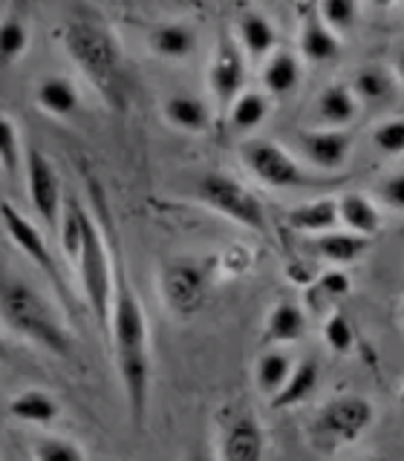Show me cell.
Masks as SVG:
<instances>
[{
  "instance_id": "obj_22",
  "label": "cell",
  "mask_w": 404,
  "mask_h": 461,
  "mask_svg": "<svg viewBox=\"0 0 404 461\" xmlns=\"http://www.w3.org/2000/svg\"><path fill=\"white\" fill-rule=\"evenodd\" d=\"M396 76L390 72L387 67H379V64H370V67H361L355 72V78L350 84V90L355 95L358 104H384L396 95Z\"/></svg>"
},
{
  "instance_id": "obj_14",
  "label": "cell",
  "mask_w": 404,
  "mask_h": 461,
  "mask_svg": "<svg viewBox=\"0 0 404 461\" xmlns=\"http://www.w3.org/2000/svg\"><path fill=\"white\" fill-rule=\"evenodd\" d=\"M298 21H300L298 47H300V55L307 58V61L324 64V61H332V58H338L341 38L321 21V14H317V4L298 6Z\"/></svg>"
},
{
  "instance_id": "obj_42",
  "label": "cell",
  "mask_w": 404,
  "mask_h": 461,
  "mask_svg": "<svg viewBox=\"0 0 404 461\" xmlns=\"http://www.w3.org/2000/svg\"><path fill=\"white\" fill-rule=\"evenodd\" d=\"M399 401H401V407H404V384H401V393H399Z\"/></svg>"
},
{
  "instance_id": "obj_44",
  "label": "cell",
  "mask_w": 404,
  "mask_h": 461,
  "mask_svg": "<svg viewBox=\"0 0 404 461\" xmlns=\"http://www.w3.org/2000/svg\"><path fill=\"white\" fill-rule=\"evenodd\" d=\"M361 461H381V458H361Z\"/></svg>"
},
{
  "instance_id": "obj_7",
  "label": "cell",
  "mask_w": 404,
  "mask_h": 461,
  "mask_svg": "<svg viewBox=\"0 0 404 461\" xmlns=\"http://www.w3.org/2000/svg\"><path fill=\"white\" fill-rule=\"evenodd\" d=\"M197 196L202 205H208L214 213L225 216L231 222L257 230V234H266L269 230L266 208L260 205V199L237 179L225 176V173H206L197 182Z\"/></svg>"
},
{
  "instance_id": "obj_38",
  "label": "cell",
  "mask_w": 404,
  "mask_h": 461,
  "mask_svg": "<svg viewBox=\"0 0 404 461\" xmlns=\"http://www.w3.org/2000/svg\"><path fill=\"white\" fill-rule=\"evenodd\" d=\"M315 285L321 288L324 297H329V300H338L344 294H350V288H353L350 280H346V274H341V271H326V274H321Z\"/></svg>"
},
{
  "instance_id": "obj_34",
  "label": "cell",
  "mask_w": 404,
  "mask_h": 461,
  "mask_svg": "<svg viewBox=\"0 0 404 461\" xmlns=\"http://www.w3.org/2000/svg\"><path fill=\"white\" fill-rule=\"evenodd\" d=\"M324 340L335 355H350L355 346V331L350 317H346L341 309H332L324 321Z\"/></svg>"
},
{
  "instance_id": "obj_35",
  "label": "cell",
  "mask_w": 404,
  "mask_h": 461,
  "mask_svg": "<svg viewBox=\"0 0 404 461\" xmlns=\"http://www.w3.org/2000/svg\"><path fill=\"white\" fill-rule=\"evenodd\" d=\"M21 162H23V153H21L18 127H14V122L6 119V115H0V167H4V173H9V176H18Z\"/></svg>"
},
{
  "instance_id": "obj_25",
  "label": "cell",
  "mask_w": 404,
  "mask_h": 461,
  "mask_svg": "<svg viewBox=\"0 0 404 461\" xmlns=\"http://www.w3.org/2000/svg\"><path fill=\"white\" fill-rule=\"evenodd\" d=\"M358 110L361 104L346 84H329L326 90L317 95V115H321V122L329 130H344L350 122H355Z\"/></svg>"
},
{
  "instance_id": "obj_39",
  "label": "cell",
  "mask_w": 404,
  "mask_h": 461,
  "mask_svg": "<svg viewBox=\"0 0 404 461\" xmlns=\"http://www.w3.org/2000/svg\"><path fill=\"white\" fill-rule=\"evenodd\" d=\"M185 461H220V458H216V453H214V450H208L206 444H197L194 450L185 456Z\"/></svg>"
},
{
  "instance_id": "obj_26",
  "label": "cell",
  "mask_w": 404,
  "mask_h": 461,
  "mask_svg": "<svg viewBox=\"0 0 404 461\" xmlns=\"http://www.w3.org/2000/svg\"><path fill=\"white\" fill-rule=\"evenodd\" d=\"M35 104L43 113L55 115V119H69V115L78 113V90L69 78L61 76L43 78L35 90Z\"/></svg>"
},
{
  "instance_id": "obj_15",
  "label": "cell",
  "mask_w": 404,
  "mask_h": 461,
  "mask_svg": "<svg viewBox=\"0 0 404 461\" xmlns=\"http://www.w3.org/2000/svg\"><path fill=\"white\" fill-rule=\"evenodd\" d=\"M237 47L252 61H263V58L278 52V32L263 12L245 9L237 18Z\"/></svg>"
},
{
  "instance_id": "obj_9",
  "label": "cell",
  "mask_w": 404,
  "mask_h": 461,
  "mask_svg": "<svg viewBox=\"0 0 404 461\" xmlns=\"http://www.w3.org/2000/svg\"><path fill=\"white\" fill-rule=\"evenodd\" d=\"M0 220H4V228H6L9 240L29 257V263H35V268H41L43 274H47V280L52 283V292L58 294V300H61L64 306L76 309V306H72L69 285L64 280L61 268H58L55 254L50 251L47 240H43V234H41V228L32 220H29L23 211L14 208L12 202H0Z\"/></svg>"
},
{
  "instance_id": "obj_30",
  "label": "cell",
  "mask_w": 404,
  "mask_h": 461,
  "mask_svg": "<svg viewBox=\"0 0 404 461\" xmlns=\"http://www.w3.org/2000/svg\"><path fill=\"white\" fill-rule=\"evenodd\" d=\"M266 115H269L266 93H254V90L245 93L243 90L228 110V122L234 124V130H240V133H252V130H257L266 122Z\"/></svg>"
},
{
  "instance_id": "obj_37",
  "label": "cell",
  "mask_w": 404,
  "mask_h": 461,
  "mask_svg": "<svg viewBox=\"0 0 404 461\" xmlns=\"http://www.w3.org/2000/svg\"><path fill=\"white\" fill-rule=\"evenodd\" d=\"M379 196L387 208L393 211H401L404 213V173H393V176H387L379 187Z\"/></svg>"
},
{
  "instance_id": "obj_28",
  "label": "cell",
  "mask_w": 404,
  "mask_h": 461,
  "mask_svg": "<svg viewBox=\"0 0 404 461\" xmlns=\"http://www.w3.org/2000/svg\"><path fill=\"white\" fill-rule=\"evenodd\" d=\"M292 369H295V364H292V357H289V352L266 349L254 364V384L266 398H271L286 384V378L292 375Z\"/></svg>"
},
{
  "instance_id": "obj_4",
  "label": "cell",
  "mask_w": 404,
  "mask_h": 461,
  "mask_svg": "<svg viewBox=\"0 0 404 461\" xmlns=\"http://www.w3.org/2000/svg\"><path fill=\"white\" fill-rule=\"evenodd\" d=\"M76 268H78V283L87 300V309H90L101 338L107 340L113 288H115V257L110 254L105 230H101L98 220L90 211H87V220H84V240H81Z\"/></svg>"
},
{
  "instance_id": "obj_2",
  "label": "cell",
  "mask_w": 404,
  "mask_h": 461,
  "mask_svg": "<svg viewBox=\"0 0 404 461\" xmlns=\"http://www.w3.org/2000/svg\"><path fill=\"white\" fill-rule=\"evenodd\" d=\"M64 50L72 58L84 78L90 81L107 107L124 110L127 104V81H124V55L107 23L101 21H69L64 26Z\"/></svg>"
},
{
  "instance_id": "obj_3",
  "label": "cell",
  "mask_w": 404,
  "mask_h": 461,
  "mask_svg": "<svg viewBox=\"0 0 404 461\" xmlns=\"http://www.w3.org/2000/svg\"><path fill=\"white\" fill-rule=\"evenodd\" d=\"M0 317L12 331H18L38 349L64 360L76 357V340H72L69 329L55 314V309L32 285L6 277L4 271H0Z\"/></svg>"
},
{
  "instance_id": "obj_43",
  "label": "cell",
  "mask_w": 404,
  "mask_h": 461,
  "mask_svg": "<svg viewBox=\"0 0 404 461\" xmlns=\"http://www.w3.org/2000/svg\"><path fill=\"white\" fill-rule=\"evenodd\" d=\"M399 317H401V323H404V303H401V306H399Z\"/></svg>"
},
{
  "instance_id": "obj_18",
  "label": "cell",
  "mask_w": 404,
  "mask_h": 461,
  "mask_svg": "<svg viewBox=\"0 0 404 461\" xmlns=\"http://www.w3.org/2000/svg\"><path fill=\"white\" fill-rule=\"evenodd\" d=\"M148 47L153 50V55L165 58V61H182V58L194 52L197 32H194V26H188L182 21H168L151 29Z\"/></svg>"
},
{
  "instance_id": "obj_19",
  "label": "cell",
  "mask_w": 404,
  "mask_h": 461,
  "mask_svg": "<svg viewBox=\"0 0 404 461\" xmlns=\"http://www.w3.org/2000/svg\"><path fill=\"white\" fill-rule=\"evenodd\" d=\"M286 222L292 230H303V234H317V237L326 234V230H335L338 199L324 196V199L303 202V205H298L286 213Z\"/></svg>"
},
{
  "instance_id": "obj_23",
  "label": "cell",
  "mask_w": 404,
  "mask_h": 461,
  "mask_svg": "<svg viewBox=\"0 0 404 461\" xmlns=\"http://www.w3.org/2000/svg\"><path fill=\"white\" fill-rule=\"evenodd\" d=\"M165 119L168 124H173L177 130H182V133H206V130L211 127V110L202 98L197 95H170L165 101Z\"/></svg>"
},
{
  "instance_id": "obj_12",
  "label": "cell",
  "mask_w": 404,
  "mask_h": 461,
  "mask_svg": "<svg viewBox=\"0 0 404 461\" xmlns=\"http://www.w3.org/2000/svg\"><path fill=\"white\" fill-rule=\"evenodd\" d=\"M266 432L257 415L245 407H231L220 427V461H263Z\"/></svg>"
},
{
  "instance_id": "obj_27",
  "label": "cell",
  "mask_w": 404,
  "mask_h": 461,
  "mask_svg": "<svg viewBox=\"0 0 404 461\" xmlns=\"http://www.w3.org/2000/svg\"><path fill=\"white\" fill-rule=\"evenodd\" d=\"M263 90L269 95H292L300 84V61L295 52L289 50H278L274 55L266 58L263 67Z\"/></svg>"
},
{
  "instance_id": "obj_6",
  "label": "cell",
  "mask_w": 404,
  "mask_h": 461,
  "mask_svg": "<svg viewBox=\"0 0 404 461\" xmlns=\"http://www.w3.org/2000/svg\"><path fill=\"white\" fill-rule=\"evenodd\" d=\"M211 266L197 257H170L159 266V297L173 317H194L211 294Z\"/></svg>"
},
{
  "instance_id": "obj_40",
  "label": "cell",
  "mask_w": 404,
  "mask_h": 461,
  "mask_svg": "<svg viewBox=\"0 0 404 461\" xmlns=\"http://www.w3.org/2000/svg\"><path fill=\"white\" fill-rule=\"evenodd\" d=\"M393 76H396V81L404 86V52H399V58H396V67H393Z\"/></svg>"
},
{
  "instance_id": "obj_21",
  "label": "cell",
  "mask_w": 404,
  "mask_h": 461,
  "mask_svg": "<svg viewBox=\"0 0 404 461\" xmlns=\"http://www.w3.org/2000/svg\"><path fill=\"white\" fill-rule=\"evenodd\" d=\"M317 381H321V372H317L315 360H300V364H295L292 375L286 378V384L269 398V407L280 410V412L298 407V403H303L315 393Z\"/></svg>"
},
{
  "instance_id": "obj_16",
  "label": "cell",
  "mask_w": 404,
  "mask_h": 461,
  "mask_svg": "<svg viewBox=\"0 0 404 461\" xmlns=\"http://www.w3.org/2000/svg\"><path fill=\"white\" fill-rule=\"evenodd\" d=\"M307 335V314L295 303H278L271 306L263 323V343L271 349H280L286 343H298Z\"/></svg>"
},
{
  "instance_id": "obj_8",
  "label": "cell",
  "mask_w": 404,
  "mask_h": 461,
  "mask_svg": "<svg viewBox=\"0 0 404 461\" xmlns=\"http://www.w3.org/2000/svg\"><path fill=\"white\" fill-rule=\"evenodd\" d=\"M243 165L252 170L257 182L266 187H278V191H292V187H312L321 185V179L303 170L292 156H289L280 144L266 139H249L240 144Z\"/></svg>"
},
{
  "instance_id": "obj_32",
  "label": "cell",
  "mask_w": 404,
  "mask_h": 461,
  "mask_svg": "<svg viewBox=\"0 0 404 461\" xmlns=\"http://www.w3.org/2000/svg\"><path fill=\"white\" fill-rule=\"evenodd\" d=\"M317 14L341 38L344 32H353L355 29L361 9L355 0H324V4H317Z\"/></svg>"
},
{
  "instance_id": "obj_1",
  "label": "cell",
  "mask_w": 404,
  "mask_h": 461,
  "mask_svg": "<svg viewBox=\"0 0 404 461\" xmlns=\"http://www.w3.org/2000/svg\"><path fill=\"white\" fill-rule=\"evenodd\" d=\"M107 343L113 346V360L122 378L130 421L142 429L151 401V331L148 317H144L142 303L127 280L122 259H115V288Z\"/></svg>"
},
{
  "instance_id": "obj_31",
  "label": "cell",
  "mask_w": 404,
  "mask_h": 461,
  "mask_svg": "<svg viewBox=\"0 0 404 461\" xmlns=\"http://www.w3.org/2000/svg\"><path fill=\"white\" fill-rule=\"evenodd\" d=\"M29 50V26L21 14L0 18V67L18 64Z\"/></svg>"
},
{
  "instance_id": "obj_5",
  "label": "cell",
  "mask_w": 404,
  "mask_h": 461,
  "mask_svg": "<svg viewBox=\"0 0 404 461\" xmlns=\"http://www.w3.org/2000/svg\"><path fill=\"white\" fill-rule=\"evenodd\" d=\"M375 407L364 395H338L326 401L315 412L309 424V441L324 453H335L341 447L355 444L370 429Z\"/></svg>"
},
{
  "instance_id": "obj_20",
  "label": "cell",
  "mask_w": 404,
  "mask_h": 461,
  "mask_svg": "<svg viewBox=\"0 0 404 461\" xmlns=\"http://www.w3.org/2000/svg\"><path fill=\"white\" fill-rule=\"evenodd\" d=\"M9 415L14 421L23 424H35V427H50L58 415H61V407L58 401L43 393V389H21L18 395L9 398Z\"/></svg>"
},
{
  "instance_id": "obj_13",
  "label": "cell",
  "mask_w": 404,
  "mask_h": 461,
  "mask_svg": "<svg viewBox=\"0 0 404 461\" xmlns=\"http://www.w3.org/2000/svg\"><path fill=\"white\" fill-rule=\"evenodd\" d=\"M298 144H300V153L307 156L309 165L321 167L326 173H335L350 162L353 133L350 130H329V127L300 130Z\"/></svg>"
},
{
  "instance_id": "obj_17",
  "label": "cell",
  "mask_w": 404,
  "mask_h": 461,
  "mask_svg": "<svg viewBox=\"0 0 404 461\" xmlns=\"http://www.w3.org/2000/svg\"><path fill=\"white\" fill-rule=\"evenodd\" d=\"M338 222L350 230V234L372 240L381 230V211L375 202L364 194H344L338 199Z\"/></svg>"
},
{
  "instance_id": "obj_41",
  "label": "cell",
  "mask_w": 404,
  "mask_h": 461,
  "mask_svg": "<svg viewBox=\"0 0 404 461\" xmlns=\"http://www.w3.org/2000/svg\"><path fill=\"white\" fill-rule=\"evenodd\" d=\"M9 357V349H6V340L0 338V360H6Z\"/></svg>"
},
{
  "instance_id": "obj_36",
  "label": "cell",
  "mask_w": 404,
  "mask_h": 461,
  "mask_svg": "<svg viewBox=\"0 0 404 461\" xmlns=\"http://www.w3.org/2000/svg\"><path fill=\"white\" fill-rule=\"evenodd\" d=\"M372 144L384 156H404V119H387L372 127Z\"/></svg>"
},
{
  "instance_id": "obj_11",
  "label": "cell",
  "mask_w": 404,
  "mask_h": 461,
  "mask_svg": "<svg viewBox=\"0 0 404 461\" xmlns=\"http://www.w3.org/2000/svg\"><path fill=\"white\" fill-rule=\"evenodd\" d=\"M243 86H245V55L240 52L234 38L228 32H220L208 67V90L216 101V110L228 115L231 104L243 93Z\"/></svg>"
},
{
  "instance_id": "obj_10",
  "label": "cell",
  "mask_w": 404,
  "mask_h": 461,
  "mask_svg": "<svg viewBox=\"0 0 404 461\" xmlns=\"http://www.w3.org/2000/svg\"><path fill=\"white\" fill-rule=\"evenodd\" d=\"M23 165H26V187H29V199H32V208L38 211L41 220L47 222V228L58 230L61 211H64L61 176H58L50 156L38 148H26Z\"/></svg>"
},
{
  "instance_id": "obj_29",
  "label": "cell",
  "mask_w": 404,
  "mask_h": 461,
  "mask_svg": "<svg viewBox=\"0 0 404 461\" xmlns=\"http://www.w3.org/2000/svg\"><path fill=\"white\" fill-rule=\"evenodd\" d=\"M84 220H87V208L78 199H67L64 211H61V222H58V242H61V251L69 263H76L78 251H81V240H84Z\"/></svg>"
},
{
  "instance_id": "obj_24",
  "label": "cell",
  "mask_w": 404,
  "mask_h": 461,
  "mask_svg": "<svg viewBox=\"0 0 404 461\" xmlns=\"http://www.w3.org/2000/svg\"><path fill=\"white\" fill-rule=\"evenodd\" d=\"M372 240L350 234V230H326V234L315 237V251L335 266H353L370 251Z\"/></svg>"
},
{
  "instance_id": "obj_33",
  "label": "cell",
  "mask_w": 404,
  "mask_h": 461,
  "mask_svg": "<svg viewBox=\"0 0 404 461\" xmlns=\"http://www.w3.org/2000/svg\"><path fill=\"white\" fill-rule=\"evenodd\" d=\"M32 461H87L81 444L64 436H43L32 444Z\"/></svg>"
}]
</instances>
